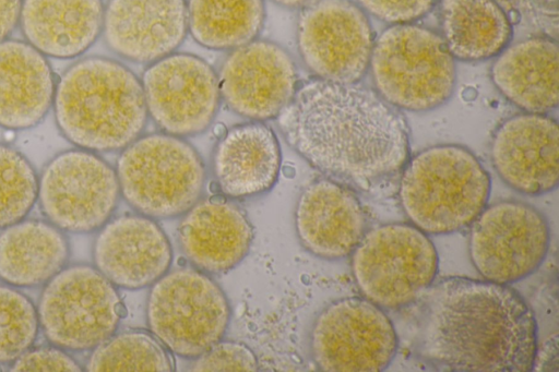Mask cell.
<instances>
[{
    "instance_id": "cell-1",
    "label": "cell",
    "mask_w": 559,
    "mask_h": 372,
    "mask_svg": "<svg viewBox=\"0 0 559 372\" xmlns=\"http://www.w3.org/2000/svg\"><path fill=\"white\" fill-rule=\"evenodd\" d=\"M412 352L447 372L532 371L534 313L512 287L465 277L432 283L413 303Z\"/></svg>"
},
{
    "instance_id": "cell-2",
    "label": "cell",
    "mask_w": 559,
    "mask_h": 372,
    "mask_svg": "<svg viewBox=\"0 0 559 372\" xmlns=\"http://www.w3.org/2000/svg\"><path fill=\"white\" fill-rule=\"evenodd\" d=\"M277 118L305 160L349 188L369 190L397 175L408 159L404 118L359 83L306 81Z\"/></svg>"
},
{
    "instance_id": "cell-3",
    "label": "cell",
    "mask_w": 559,
    "mask_h": 372,
    "mask_svg": "<svg viewBox=\"0 0 559 372\" xmlns=\"http://www.w3.org/2000/svg\"><path fill=\"white\" fill-rule=\"evenodd\" d=\"M52 106L61 133L91 152L124 148L140 136L148 116L141 81L104 57L84 58L66 70Z\"/></svg>"
},
{
    "instance_id": "cell-4",
    "label": "cell",
    "mask_w": 559,
    "mask_h": 372,
    "mask_svg": "<svg viewBox=\"0 0 559 372\" xmlns=\"http://www.w3.org/2000/svg\"><path fill=\"white\" fill-rule=\"evenodd\" d=\"M399 199L411 224L427 235H445L473 223L487 205L490 176L465 146L427 147L402 168Z\"/></svg>"
},
{
    "instance_id": "cell-5",
    "label": "cell",
    "mask_w": 559,
    "mask_h": 372,
    "mask_svg": "<svg viewBox=\"0 0 559 372\" xmlns=\"http://www.w3.org/2000/svg\"><path fill=\"white\" fill-rule=\"evenodd\" d=\"M368 70L374 91L397 110L436 109L451 98L456 82L455 59L441 35L415 23L382 31Z\"/></svg>"
},
{
    "instance_id": "cell-6",
    "label": "cell",
    "mask_w": 559,
    "mask_h": 372,
    "mask_svg": "<svg viewBox=\"0 0 559 372\" xmlns=\"http://www.w3.org/2000/svg\"><path fill=\"white\" fill-rule=\"evenodd\" d=\"M120 193L140 214L170 218L185 214L201 197L205 167L199 153L180 136H139L117 160Z\"/></svg>"
},
{
    "instance_id": "cell-7",
    "label": "cell",
    "mask_w": 559,
    "mask_h": 372,
    "mask_svg": "<svg viewBox=\"0 0 559 372\" xmlns=\"http://www.w3.org/2000/svg\"><path fill=\"white\" fill-rule=\"evenodd\" d=\"M437 272L432 241L407 223L366 231L352 252V273L359 291L382 309L412 304L433 283Z\"/></svg>"
},
{
    "instance_id": "cell-8",
    "label": "cell",
    "mask_w": 559,
    "mask_h": 372,
    "mask_svg": "<svg viewBox=\"0 0 559 372\" xmlns=\"http://www.w3.org/2000/svg\"><path fill=\"white\" fill-rule=\"evenodd\" d=\"M230 307L221 287L198 268H177L157 279L148 293L146 321L170 351L197 358L219 341Z\"/></svg>"
},
{
    "instance_id": "cell-9",
    "label": "cell",
    "mask_w": 559,
    "mask_h": 372,
    "mask_svg": "<svg viewBox=\"0 0 559 372\" xmlns=\"http://www.w3.org/2000/svg\"><path fill=\"white\" fill-rule=\"evenodd\" d=\"M96 267L64 266L50 278L39 298V327L62 349H94L115 334L123 314L120 297Z\"/></svg>"
},
{
    "instance_id": "cell-10",
    "label": "cell",
    "mask_w": 559,
    "mask_h": 372,
    "mask_svg": "<svg viewBox=\"0 0 559 372\" xmlns=\"http://www.w3.org/2000/svg\"><path fill=\"white\" fill-rule=\"evenodd\" d=\"M471 225L469 257L485 280L519 281L533 274L547 255L549 224L531 204L502 200L486 205Z\"/></svg>"
},
{
    "instance_id": "cell-11",
    "label": "cell",
    "mask_w": 559,
    "mask_h": 372,
    "mask_svg": "<svg viewBox=\"0 0 559 372\" xmlns=\"http://www.w3.org/2000/svg\"><path fill=\"white\" fill-rule=\"evenodd\" d=\"M399 339L392 321L365 297H346L326 305L310 333L316 365L329 372H379L389 367Z\"/></svg>"
},
{
    "instance_id": "cell-12",
    "label": "cell",
    "mask_w": 559,
    "mask_h": 372,
    "mask_svg": "<svg viewBox=\"0 0 559 372\" xmlns=\"http://www.w3.org/2000/svg\"><path fill=\"white\" fill-rule=\"evenodd\" d=\"M119 193L116 170L95 153L78 148L47 164L38 179L37 200L62 231L91 232L109 220Z\"/></svg>"
},
{
    "instance_id": "cell-13",
    "label": "cell",
    "mask_w": 559,
    "mask_h": 372,
    "mask_svg": "<svg viewBox=\"0 0 559 372\" xmlns=\"http://www.w3.org/2000/svg\"><path fill=\"white\" fill-rule=\"evenodd\" d=\"M296 39L304 64L317 79L358 83L368 71L373 32L352 0H317L300 9Z\"/></svg>"
},
{
    "instance_id": "cell-14",
    "label": "cell",
    "mask_w": 559,
    "mask_h": 372,
    "mask_svg": "<svg viewBox=\"0 0 559 372\" xmlns=\"http://www.w3.org/2000/svg\"><path fill=\"white\" fill-rule=\"evenodd\" d=\"M147 115L163 132L187 136L213 121L221 103L218 76L202 58L171 52L151 62L141 79Z\"/></svg>"
},
{
    "instance_id": "cell-15",
    "label": "cell",
    "mask_w": 559,
    "mask_h": 372,
    "mask_svg": "<svg viewBox=\"0 0 559 372\" xmlns=\"http://www.w3.org/2000/svg\"><path fill=\"white\" fill-rule=\"evenodd\" d=\"M217 76L221 98L226 105L255 121L277 117L299 85L289 52L265 39H253L231 49Z\"/></svg>"
},
{
    "instance_id": "cell-16",
    "label": "cell",
    "mask_w": 559,
    "mask_h": 372,
    "mask_svg": "<svg viewBox=\"0 0 559 372\" xmlns=\"http://www.w3.org/2000/svg\"><path fill=\"white\" fill-rule=\"evenodd\" d=\"M490 158L499 177L526 195L554 191L559 179V130L547 113L521 112L493 132Z\"/></svg>"
},
{
    "instance_id": "cell-17",
    "label": "cell",
    "mask_w": 559,
    "mask_h": 372,
    "mask_svg": "<svg viewBox=\"0 0 559 372\" xmlns=\"http://www.w3.org/2000/svg\"><path fill=\"white\" fill-rule=\"evenodd\" d=\"M93 259L95 267L115 286L140 289L168 272L173 251L167 236L151 217L123 215L102 227Z\"/></svg>"
},
{
    "instance_id": "cell-18",
    "label": "cell",
    "mask_w": 559,
    "mask_h": 372,
    "mask_svg": "<svg viewBox=\"0 0 559 372\" xmlns=\"http://www.w3.org/2000/svg\"><path fill=\"white\" fill-rule=\"evenodd\" d=\"M107 46L120 57L151 63L175 50L188 33L186 0H109L103 29Z\"/></svg>"
},
{
    "instance_id": "cell-19",
    "label": "cell",
    "mask_w": 559,
    "mask_h": 372,
    "mask_svg": "<svg viewBox=\"0 0 559 372\" xmlns=\"http://www.w3.org/2000/svg\"><path fill=\"white\" fill-rule=\"evenodd\" d=\"M295 227L308 252L321 259L338 260L352 254L366 232V214L349 187L321 178L300 193Z\"/></svg>"
},
{
    "instance_id": "cell-20",
    "label": "cell",
    "mask_w": 559,
    "mask_h": 372,
    "mask_svg": "<svg viewBox=\"0 0 559 372\" xmlns=\"http://www.w3.org/2000/svg\"><path fill=\"white\" fill-rule=\"evenodd\" d=\"M253 230L245 213L225 197L198 201L183 215L178 239L187 259L205 273H224L247 255Z\"/></svg>"
},
{
    "instance_id": "cell-21",
    "label": "cell",
    "mask_w": 559,
    "mask_h": 372,
    "mask_svg": "<svg viewBox=\"0 0 559 372\" xmlns=\"http://www.w3.org/2000/svg\"><path fill=\"white\" fill-rule=\"evenodd\" d=\"M281 146L273 130L261 121L231 127L213 154L218 190L231 199L271 190L280 175Z\"/></svg>"
},
{
    "instance_id": "cell-22",
    "label": "cell",
    "mask_w": 559,
    "mask_h": 372,
    "mask_svg": "<svg viewBox=\"0 0 559 372\" xmlns=\"http://www.w3.org/2000/svg\"><path fill=\"white\" fill-rule=\"evenodd\" d=\"M498 92L523 112L549 113L559 100V50L549 37L508 45L491 64Z\"/></svg>"
},
{
    "instance_id": "cell-23",
    "label": "cell",
    "mask_w": 559,
    "mask_h": 372,
    "mask_svg": "<svg viewBox=\"0 0 559 372\" xmlns=\"http://www.w3.org/2000/svg\"><path fill=\"white\" fill-rule=\"evenodd\" d=\"M102 0H22L20 24L44 56L68 59L85 52L103 29Z\"/></svg>"
},
{
    "instance_id": "cell-24",
    "label": "cell",
    "mask_w": 559,
    "mask_h": 372,
    "mask_svg": "<svg viewBox=\"0 0 559 372\" xmlns=\"http://www.w3.org/2000/svg\"><path fill=\"white\" fill-rule=\"evenodd\" d=\"M46 57L20 40L0 41V125L22 130L36 125L50 109L56 89Z\"/></svg>"
},
{
    "instance_id": "cell-25",
    "label": "cell",
    "mask_w": 559,
    "mask_h": 372,
    "mask_svg": "<svg viewBox=\"0 0 559 372\" xmlns=\"http://www.w3.org/2000/svg\"><path fill=\"white\" fill-rule=\"evenodd\" d=\"M70 254L62 230L50 221L22 219L0 232V280L12 287L47 283Z\"/></svg>"
},
{
    "instance_id": "cell-26",
    "label": "cell",
    "mask_w": 559,
    "mask_h": 372,
    "mask_svg": "<svg viewBox=\"0 0 559 372\" xmlns=\"http://www.w3.org/2000/svg\"><path fill=\"white\" fill-rule=\"evenodd\" d=\"M441 37L455 60L495 58L511 41L512 24L497 0H440Z\"/></svg>"
},
{
    "instance_id": "cell-27",
    "label": "cell",
    "mask_w": 559,
    "mask_h": 372,
    "mask_svg": "<svg viewBox=\"0 0 559 372\" xmlns=\"http://www.w3.org/2000/svg\"><path fill=\"white\" fill-rule=\"evenodd\" d=\"M188 32L201 46L235 49L257 38L264 19V0H188Z\"/></svg>"
},
{
    "instance_id": "cell-28",
    "label": "cell",
    "mask_w": 559,
    "mask_h": 372,
    "mask_svg": "<svg viewBox=\"0 0 559 372\" xmlns=\"http://www.w3.org/2000/svg\"><path fill=\"white\" fill-rule=\"evenodd\" d=\"M86 370L170 372L175 363L170 351L152 333L129 329L111 335L95 347Z\"/></svg>"
},
{
    "instance_id": "cell-29",
    "label": "cell",
    "mask_w": 559,
    "mask_h": 372,
    "mask_svg": "<svg viewBox=\"0 0 559 372\" xmlns=\"http://www.w3.org/2000/svg\"><path fill=\"white\" fill-rule=\"evenodd\" d=\"M38 194V178L19 151L0 144V229L25 218Z\"/></svg>"
},
{
    "instance_id": "cell-30",
    "label": "cell",
    "mask_w": 559,
    "mask_h": 372,
    "mask_svg": "<svg viewBox=\"0 0 559 372\" xmlns=\"http://www.w3.org/2000/svg\"><path fill=\"white\" fill-rule=\"evenodd\" d=\"M38 328L34 303L12 286L0 285V363L13 362L28 350Z\"/></svg>"
},
{
    "instance_id": "cell-31",
    "label": "cell",
    "mask_w": 559,
    "mask_h": 372,
    "mask_svg": "<svg viewBox=\"0 0 559 372\" xmlns=\"http://www.w3.org/2000/svg\"><path fill=\"white\" fill-rule=\"evenodd\" d=\"M190 371H245L258 370L252 350L237 341H217L195 358Z\"/></svg>"
},
{
    "instance_id": "cell-32",
    "label": "cell",
    "mask_w": 559,
    "mask_h": 372,
    "mask_svg": "<svg viewBox=\"0 0 559 372\" xmlns=\"http://www.w3.org/2000/svg\"><path fill=\"white\" fill-rule=\"evenodd\" d=\"M358 5L376 19L388 23H415L427 15L437 0H357Z\"/></svg>"
},
{
    "instance_id": "cell-33",
    "label": "cell",
    "mask_w": 559,
    "mask_h": 372,
    "mask_svg": "<svg viewBox=\"0 0 559 372\" xmlns=\"http://www.w3.org/2000/svg\"><path fill=\"white\" fill-rule=\"evenodd\" d=\"M10 371H81L80 364L60 347H40L26 350L15 359Z\"/></svg>"
},
{
    "instance_id": "cell-34",
    "label": "cell",
    "mask_w": 559,
    "mask_h": 372,
    "mask_svg": "<svg viewBox=\"0 0 559 372\" xmlns=\"http://www.w3.org/2000/svg\"><path fill=\"white\" fill-rule=\"evenodd\" d=\"M22 0H0V41L15 28L20 21Z\"/></svg>"
},
{
    "instance_id": "cell-35",
    "label": "cell",
    "mask_w": 559,
    "mask_h": 372,
    "mask_svg": "<svg viewBox=\"0 0 559 372\" xmlns=\"http://www.w3.org/2000/svg\"><path fill=\"white\" fill-rule=\"evenodd\" d=\"M557 335L547 339L540 349H536L532 370L535 371H556L558 359Z\"/></svg>"
},
{
    "instance_id": "cell-36",
    "label": "cell",
    "mask_w": 559,
    "mask_h": 372,
    "mask_svg": "<svg viewBox=\"0 0 559 372\" xmlns=\"http://www.w3.org/2000/svg\"><path fill=\"white\" fill-rule=\"evenodd\" d=\"M272 2L289 8V9H302L317 0H271Z\"/></svg>"
},
{
    "instance_id": "cell-37",
    "label": "cell",
    "mask_w": 559,
    "mask_h": 372,
    "mask_svg": "<svg viewBox=\"0 0 559 372\" xmlns=\"http://www.w3.org/2000/svg\"><path fill=\"white\" fill-rule=\"evenodd\" d=\"M506 1L513 2V3H524V2L532 1V0H506Z\"/></svg>"
}]
</instances>
